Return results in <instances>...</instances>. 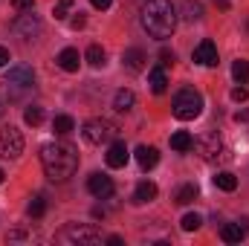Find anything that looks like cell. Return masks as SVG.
<instances>
[{"mask_svg":"<svg viewBox=\"0 0 249 246\" xmlns=\"http://www.w3.org/2000/svg\"><path fill=\"white\" fill-rule=\"evenodd\" d=\"M235 122H249V110H241V113H235Z\"/></svg>","mask_w":249,"mask_h":246,"instance_id":"38","label":"cell"},{"mask_svg":"<svg viewBox=\"0 0 249 246\" xmlns=\"http://www.w3.org/2000/svg\"><path fill=\"white\" fill-rule=\"evenodd\" d=\"M157 194H160L157 183H151V180H142V183L136 185V191H133V203H136V206H142V203H151V200H157Z\"/></svg>","mask_w":249,"mask_h":246,"instance_id":"15","label":"cell"},{"mask_svg":"<svg viewBox=\"0 0 249 246\" xmlns=\"http://www.w3.org/2000/svg\"><path fill=\"white\" fill-rule=\"evenodd\" d=\"M214 185H217L220 191H235V188H238V177H235L232 171H220V174H214Z\"/></svg>","mask_w":249,"mask_h":246,"instance_id":"24","label":"cell"},{"mask_svg":"<svg viewBox=\"0 0 249 246\" xmlns=\"http://www.w3.org/2000/svg\"><path fill=\"white\" fill-rule=\"evenodd\" d=\"M171 113H174L180 122L197 119V116L203 113V96H200L194 87H183V90L174 96V102H171Z\"/></svg>","mask_w":249,"mask_h":246,"instance_id":"3","label":"cell"},{"mask_svg":"<svg viewBox=\"0 0 249 246\" xmlns=\"http://www.w3.org/2000/svg\"><path fill=\"white\" fill-rule=\"evenodd\" d=\"M0 183H3V171H0Z\"/></svg>","mask_w":249,"mask_h":246,"instance_id":"41","label":"cell"},{"mask_svg":"<svg viewBox=\"0 0 249 246\" xmlns=\"http://www.w3.org/2000/svg\"><path fill=\"white\" fill-rule=\"evenodd\" d=\"M70 26H72V29H81V26H84V18H81V15H78V18H72V20H70Z\"/></svg>","mask_w":249,"mask_h":246,"instance_id":"37","label":"cell"},{"mask_svg":"<svg viewBox=\"0 0 249 246\" xmlns=\"http://www.w3.org/2000/svg\"><path fill=\"white\" fill-rule=\"evenodd\" d=\"M133 157H136V162H139V168H142V171H151V168L160 162V151H157L154 145H139Z\"/></svg>","mask_w":249,"mask_h":246,"instance_id":"14","label":"cell"},{"mask_svg":"<svg viewBox=\"0 0 249 246\" xmlns=\"http://www.w3.org/2000/svg\"><path fill=\"white\" fill-rule=\"evenodd\" d=\"M23 154V133L15 124H0V157L15 159Z\"/></svg>","mask_w":249,"mask_h":246,"instance_id":"6","label":"cell"},{"mask_svg":"<svg viewBox=\"0 0 249 246\" xmlns=\"http://www.w3.org/2000/svg\"><path fill=\"white\" fill-rule=\"evenodd\" d=\"M232 78L238 81V84H249V61H235L232 64Z\"/></svg>","mask_w":249,"mask_h":246,"instance_id":"27","label":"cell"},{"mask_svg":"<svg viewBox=\"0 0 249 246\" xmlns=\"http://www.w3.org/2000/svg\"><path fill=\"white\" fill-rule=\"evenodd\" d=\"M122 64L130 72H142V70L148 67V55H145V50H139V47H127L122 53Z\"/></svg>","mask_w":249,"mask_h":246,"instance_id":"13","label":"cell"},{"mask_svg":"<svg viewBox=\"0 0 249 246\" xmlns=\"http://www.w3.org/2000/svg\"><path fill=\"white\" fill-rule=\"evenodd\" d=\"M160 64H162V67H171V64H174V53H171V50H162V53H160Z\"/></svg>","mask_w":249,"mask_h":246,"instance_id":"32","label":"cell"},{"mask_svg":"<svg viewBox=\"0 0 249 246\" xmlns=\"http://www.w3.org/2000/svg\"><path fill=\"white\" fill-rule=\"evenodd\" d=\"M197 194H200V191H197V185L186 183L177 194H174V203H177V206H188V203H194V200H197Z\"/></svg>","mask_w":249,"mask_h":246,"instance_id":"22","label":"cell"},{"mask_svg":"<svg viewBox=\"0 0 249 246\" xmlns=\"http://www.w3.org/2000/svg\"><path fill=\"white\" fill-rule=\"evenodd\" d=\"M90 3H93V9H102V12H105V9H110L113 0H90Z\"/></svg>","mask_w":249,"mask_h":246,"instance_id":"34","label":"cell"},{"mask_svg":"<svg viewBox=\"0 0 249 246\" xmlns=\"http://www.w3.org/2000/svg\"><path fill=\"white\" fill-rule=\"evenodd\" d=\"M0 113H3V107H0Z\"/></svg>","mask_w":249,"mask_h":246,"instance_id":"42","label":"cell"},{"mask_svg":"<svg viewBox=\"0 0 249 246\" xmlns=\"http://www.w3.org/2000/svg\"><path fill=\"white\" fill-rule=\"evenodd\" d=\"M177 9L171 6V0H148L139 12V20H142V29L151 35V38H171L174 29H177Z\"/></svg>","mask_w":249,"mask_h":246,"instance_id":"2","label":"cell"},{"mask_svg":"<svg viewBox=\"0 0 249 246\" xmlns=\"http://www.w3.org/2000/svg\"><path fill=\"white\" fill-rule=\"evenodd\" d=\"M244 229H241V223H223L220 226V238L226 241V244H241L244 241Z\"/></svg>","mask_w":249,"mask_h":246,"instance_id":"19","label":"cell"},{"mask_svg":"<svg viewBox=\"0 0 249 246\" xmlns=\"http://www.w3.org/2000/svg\"><path fill=\"white\" fill-rule=\"evenodd\" d=\"M116 133H119V127L107 119H87L81 124V136L87 145H107L116 139Z\"/></svg>","mask_w":249,"mask_h":246,"instance_id":"5","label":"cell"},{"mask_svg":"<svg viewBox=\"0 0 249 246\" xmlns=\"http://www.w3.org/2000/svg\"><path fill=\"white\" fill-rule=\"evenodd\" d=\"M191 148H197V154H200L203 159H217V151H220V136H217V130H206L200 139H194Z\"/></svg>","mask_w":249,"mask_h":246,"instance_id":"9","label":"cell"},{"mask_svg":"<svg viewBox=\"0 0 249 246\" xmlns=\"http://www.w3.org/2000/svg\"><path fill=\"white\" fill-rule=\"evenodd\" d=\"M26 214H29L32 220H38V217H44V214H47V200H44L41 194H35V197L29 200V206H26Z\"/></svg>","mask_w":249,"mask_h":246,"instance_id":"23","label":"cell"},{"mask_svg":"<svg viewBox=\"0 0 249 246\" xmlns=\"http://www.w3.org/2000/svg\"><path fill=\"white\" fill-rule=\"evenodd\" d=\"M194 64H203V67H217V47L212 41H200L191 53Z\"/></svg>","mask_w":249,"mask_h":246,"instance_id":"12","label":"cell"},{"mask_svg":"<svg viewBox=\"0 0 249 246\" xmlns=\"http://www.w3.org/2000/svg\"><path fill=\"white\" fill-rule=\"evenodd\" d=\"M58 67H61L64 72H75L78 70V64H81V58H78V50H72V47H67V50H61L58 53Z\"/></svg>","mask_w":249,"mask_h":246,"instance_id":"16","label":"cell"},{"mask_svg":"<svg viewBox=\"0 0 249 246\" xmlns=\"http://www.w3.org/2000/svg\"><path fill=\"white\" fill-rule=\"evenodd\" d=\"M232 99H235V102H247V99H249V90L244 87V84H241V87H232Z\"/></svg>","mask_w":249,"mask_h":246,"instance_id":"31","label":"cell"},{"mask_svg":"<svg viewBox=\"0 0 249 246\" xmlns=\"http://www.w3.org/2000/svg\"><path fill=\"white\" fill-rule=\"evenodd\" d=\"M53 130H55L58 136H67V133H72V130H75V122H72V116H55V119H53Z\"/></svg>","mask_w":249,"mask_h":246,"instance_id":"25","label":"cell"},{"mask_svg":"<svg viewBox=\"0 0 249 246\" xmlns=\"http://www.w3.org/2000/svg\"><path fill=\"white\" fill-rule=\"evenodd\" d=\"M127 159H130L127 145H124V142H119V139H113V142H110V148H107V154H105L107 168H124V165H127Z\"/></svg>","mask_w":249,"mask_h":246,"instance_id":"11","label":"cell"},{"mask_svg":"<svg viewBox=\"0 0 249 246\" xmlns=\"http://www.w3.org/2000/svg\"><path fill=\"white\" fill-rule=\"evenodd\" d=\"M41 165L53 183H64L78 168V151L70 142H50L41 148Z\"/></svg>","mask_w":249,"mask_h":246,"instance_id":"1","label":"cell"},{"mask_svg":"<svg viewBox=\"0 0 249 246\" xmlns=\"http://www.w3.org/2000/svg\"><path fill=\"white\" fill-rule=\"evenodd\" d=\"M23 122L32 124V127H38V124L44 122V107H38V105H29V107L23 110Z\"/></svg>","mask_w":249,"mask_h":246,"instance_id":"26","label":"cell"},{"mask_svg":"<svg viewBox=\"0 0 249 246\" xmlns=\"http://www.w3.org/2000/svg\"><path fill=\"white\" fill-rule=\"evenodd\" d=\"M241 223H244V232H249V217H244Z\"/></svg>","mask_w":249,"mask_h":246,"instance_id":"40","label":"cell"},{"mask_svg":"<svg viewBox=\"0 0 249 246\" xmlns=\"http://www.w3.org/2000/svg\"><path fill=\"white\" fill-rule=\"evenodd\" d=\"M72 3H75V0H58V3L53 6V15H55V20H64V18L72 12Z\"/></svg>","mask_w":249,"mask_h":246,"instance_id":"30","label":"cell"},{"mask_svg":"<svg viewBox=\"0 0 249 246\" xmlns=\"http://www.w3.org/2000/svg\"><path fill=\"white\" fill-rule=\"evenodd\" d=\"M87 61L93 64V67H105V50H102L99 44H93V47L87 50Z\"/></svg>","mask_w":249,"mask_h":246,"instance_id":"29","label":"cell"},{"mask_svg":"<svg viewBox=\"0 0 249 246\" xmlns=\"http://www.w3.org/2000/svg\"><path fill=\"white\" fill-rule=\"evenodd\" d=\"M180 226H183V232H197V229L203 226V217H200L197 211H188L186 217L180 220Z\"/></svg>","mask_w":249,"mask_h":246,"instance_id":"28","label":"cell"},{"mask_svg":"<svg viewBox=\"0 0 249 246\" xmlns=\"http://www.w3.org/2000/svg\"><path fill=\"white\" fill-rule=\"evenodd\" d=\"M9 58H12V55H9V50H6V47H0V70L9 64Z\"/></svg>","mask_w":249,"mask_h":246,"instance_id":"35","label":"cell"},{"mask_svg":"<svg viewBox=\"0 0 249 246\" xmlns=\"http://www.w3.org/2000/svg\"><path fill=\"white\" fill-rule=\"evenodd\" d=\"M41 29H44V23H41V18H38V15H32V9H29L26 15H20V18L12 23V32H15L18 38H23V41L38 38V35H41Z\"/></svg>","mask_w":249,"mask_h":246,"instance_id":"8","label":"cell"},{"mask_svg":"<svg viewBox=\"0 0 249 246\" xmlns=\"http://www.w3.org/2000/svg\"><path fill=\"white\" fill-rule=\"evenodd\" d=\"M61 241L64 244H84V246H93V244H102V232L96 226H78V223H70L67 229L61 232Z\"/></svg>","mask_w":249,"mask_h":246,"instance_id":"7","label":"cell"},{"mask_svg":"<svg viewBox=\"0 0 249 246\" xmlns=\"http://www.w3.org/2000/svg\"><path fill=\"white\" fill-rule=\"evenodd\" d=\"M212 3H214L217 9H223V12H229V9H232V3H229V0H212Z\"/></svg>","mask_w":249,"mask_h":246,"instance_id":"36","label":"cell"},{"mask_svg":"<svg viewBox=\"0 0 249 246\" xmlns=\"http://www.w3.org/2000/svg\"><path fill=\"white\" fill-rule=\"evenodd\" d=\"M87 191H90L96 200H107V197H113L116 185H113V180H110L107 174H90V180H87Z\"/></svg>","mask_w":249,"mask_h":246,"instance_id":"10","label":"cell"},{"mask_svg":"<svg viewBox=\"0 0 249 246\" xmlns=\"http://www.w3.org/2000/svg\"><path fill=\"white\" fill-rule=\"evenodd\" d=\"M32 84H35V72H32V67H26V64H15V67L9 70L6 81H3V90H6L9 99H18L20 93L32 90Z\"/></svg>","mask_w":249,"mask_h":246,"instance_id":"4","label":"cell"},{"mask_svg":"<svg viewBox=\"0 0 249 246\" xmlns=\"http://www.w3.org/2000/svg\"><path fill=\"white\" fill-rule=\"evenodd\" d=\"M133 105H136V93H133V90H119V93L113 96V107H116L119 113H127Z\"/></svg>","mask_w":249,"mask_h":246,"instance_id":"21","label":"cell"},{"mask_svg":"<svg viewBox=\"0 0 249 246\" xmlns=\"http://www.w3.org/2000/svg\"><path fill=\"white\" fill-rule=\"evenodd\" d=\"M12 6H15V9H20V12H29V9L35 6V0H12Z\"/></svg>","mask_w":249,"mask_h":246,"instance_id":"33","label":"cell"},{"mask_svg":"<svg viewBox=\"0 0 249 246\" xmlns=\"http://www.w3.org/2000/svg\"><path fill=\"white\" fill-rule=\"evenodd\" d=\"M107 244H110V246H122V238H119V235H110V238H107Z\"/></svg>","mask_w":249,"mask_h":246,"instance_id":"39","label":"cell"},{"mask_svg":"<svg viewBox=\"0 0 249 246\" xmlns=\"http://www.w3.org/2000/svg\"><path fill=\"white\" fill-rule=\"evenodd\" d=\"M180 12H183V20H186V23L203 20V3H200V0H183Z\"/></svg>","mask_w":249,"mask_h":246,"instance_id":"18","label":"cell"},{"mask_svg":"<svg viewBox=\"0 0 249 246\" xmlns=\"http://www.w3.org/2000/svg\"><path fill=\"white\" fill-rule=\"evenodd\" d=\"M148 84H151V90L160 96V93H165L168 90V75H165V67H154L151 72H148Z\"/></svg>","mask_w":249,"mask_h":246,"instance_id":"17","label":"cell"},{"mask_svg":"<svg viewBox=\"0 0 249 246\" xmlns=\"http://www.w3.org/2000/svg\"><path fill=\"white\" fill-rule=\"evenodd\" d=\"M191 145H194V136H191L188 130H174V133H171V148H174V151L186 154V151H191Z\"/></svg>","mask_w":249,"mask_h":246,"instance_id":"20","label":"cell"}]
</instances>
